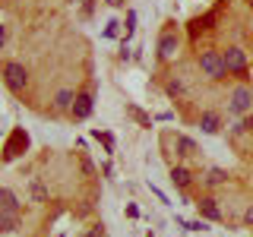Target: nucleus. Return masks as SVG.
I'll list each match as a JSON object with an SVG mask.
<instances>
[{
  "instance_id": "nucleus-1",
  "label": "nucleus",
  "mask_w": 253,
  "mask_h": 237,
  "mask_svg": "<svg viewBox=\"0 0 253 237\" xmlns=\"http://www.w3.org/2000/svg\"><path fill=\"white\" fill-rule=\"evenodd\" d=\"M200 67H203V73L209 76V79H221V76L228 73V70H225V60H221L218 51H203L200 54Z\"/></svg>"
},
{
  "instance_id": "nucleus-2",
  "label": "nucleus",
  "mask_w": 253,
  "mask_h": 237,
  "mask_svg": "<svg viewBox=\"0 0 253 237\" xmlns=\"http://www.w3.org/2000/svg\"><path fill=\"white\" fill-rule=\"evenodd\" d=\"M3 79H6V85H10L13 92H22V89H26V82H29V70L22 67V63L10 60L3 67Z\"/></svg>"
},
{
  "instance_id": "nucleus-3",
  "label": "nucleus",
  "mask_w": 253,
  "mask_h": 237,
  "mask_svg": "<svg viewBox=\"0 0 253 237\" xmlns=\"http://www.w3.org/2000/svg\"><path fill=\"white\" fill-rule=\"evenodd\" d=\"M221 60H225L228 73H244V70H247V54H244L241 47H228V51L221 54Z\"/></svg>"
},
{
  "instance_id": "nucleus-4",
  "label": "nucleus",
  "mask_w": 253,
  "mask_h": 237,
  "mask_svg": "<svg viewBox=\"0 0 253 237\" xmlns=\"http://www.w3.org/2000/svg\"><path fill=\"white\" fill-rule=\"evenodd\" d=\"M250 108H253V92L247 85H237L231 92V111L234 114H244V111H250Z\"/></svg>"
},
{
  "instance_id": "nucleus-5",
  "label": "nucleus",
  "mask_w": 253,
  "mask_h": 237,
  "mask_svg": "<svg viewBox=\"0 0 253 237\" xmlns=\"http://www.w3.org/2000/svg\"><path fill=\"white\" fill-rule=\"evenodd\" d=\"M92 108H95V98H92L89 92H79L76 98H73V108H70V114L83 120V117H89V114H92Z\"/></svg>"
},
{
  "instance_id": "nucleus-6",
  "label": "nucleus",
  "mask_w": 253,
  "mask_h": 237,
  "mask_svg": "<svg viewBox=\"0 0 253 237\" xmlns=\"http://www.w3.org/2000/svg\"><path fill=\"white\" fill-rule=\"evenodd\" d=\"M174 54H177V35L165 32V35L158 38V57H162V60H171Z\"/></svg>"
},
{
  "instance_id": "nucleus-7",
  "label": "nucleus",
  "mask_w": 253,
  "mask_h": 237,
  "mask_svg": "<svg viewBox=\"0 0 253 237\" xmlns=\"http://www.w3.org/2000/svg\"><path fill=\"white\" fill-rule=\"evenodd\" d=\"M22 146H29V136H26L22 130H13L10 142H6V158H16V155H22V152H19Z\"/></svg>"
},
{
  "instance_id": "nucleus-8",
  "label": "nucleus",
  "mask_w": 253,
  "mask_h": 237,
  "mask_svg": "<svg viewBox=\"0 0 253 237\" xmlns=\"http://www.w3.org/2000/svg\"><path fill=\"white\" fill-rule=\"evenodd\" d=\"M196 205H200V215H203V218H209V221H221V209H218V202H215V199H200Z\"/></svg>"
},
{
  "instance_id": "nucleus-9",
  "label": "nucleus",
  "mask_w": 253,
  "mask_h": 237,
  "mask_svg": "<svg viewBox=\"0 0 253 237\" xmlns=\"http://www.w3.org/2000/svg\"><path fill=\"white\" fill-rule=\"evenodd\" d=\"M0 209H6V212H19V199H16L13 190L0 187Z\"/></svg>"
},
{
  "instance_id": "nucleus-10",
  "label": "nucleus",
  "mask_w": 253,
  "mask_h": 237,
  "mask_svg": "<svg viewBox=\"0 0 253 237\" xmlns=\"http://www.w3.org/2000/svg\"><path fill=\"white\" fill-rule=\"evenodd\" d=\"M16 228H19V212L0 209V231H16Z\"/></svg>"
},
{
  "instance_id": "nucleus-11",
  "label": "nucleus",
  "mask_w": 253,
  "mask_h": 237,
  "mask_svg": "<svg viewBox=\"0 0 253 237\" xmlns=\"http://www.w3.org/2000/svg\"><path fill=\"white\" fill-rule=\"evenodd\" d=\"M73 98H76V95L70 89H60L57 98H54V108H57V111H70V108H73Z\"/></svg>"
},
{
  "instance_id": "nucleus-12",
  "label": "nucleus",
  "mask_w": 253,
  "mask_h": 237,
  "mask_svg": "<svg viewBox=\"0 0 253 237\" xmlns=\"http://www.w3.org/2000/svg\"><path fill=\"white\" fill-rule=\"evenodd\" d=\"M29 190H32V199H35V202H44V199H47V190H44V184H42L38 177H32Z\"/></svg>"
},
{
  "instance_id": "nucleus-13",
  "label": "nucleus",
  "mask_w": 253,
  "mask_h": 237,
  "mask_svg": "<svg viewBox=\"0 0 253 237\" xmlns=\"http://www.w3.org/2000/svg\"><path fill=\"white\" fill-rule=\"evenodd\" d=\"M171 180H174V187L184 190V187H190V171L187 168H174L171 171Z\"/></svg>"
},
{
  "instance_id": "nucleus-14",
  "label": "nucleus",
  "mask_w": 253,
  "mask_h": 237,
  "mask_svg": "<svg viewBox=\"0 0 253 237\" xmlns=\"http://www.w3.org/2000/svg\"><path fill=\"white\" fill-rule=\"evenodd\" d=\"M200 126H203V133H215V130H218V117H215V114L209 111V114H203Z\"/></svg>"
},
{
  "instance_id": "nucleus-15",
  "label": "nucleus",
  "mask_w": 253,
  "mask_h": 237,
  "mask_svg": "<svg viewBox=\"0 0 253 237\" xmlns=\"http://www.w3.org/2000/svg\"><path fill=\"white\" fill-rule=\"evenodd\" d=\"M177 152L180 155H193L196 152V142L190 139V136H177Z\"/></svg>"
},
{
  "instance_id": "nucleus-16",
  "label": "nucleus",
  "mask_w": 253,
  "mask_h": 237,
  "mask_svg": "<svg viewBox=\"0 0 253 237\" xmlns=\"http://www.w3.org/2000/svg\"><path fill=\"white\" fill-rule=\"evenodd\" d=\"M225 177H228V174L221 171V168H212L209 177H206V184H209V187H218V184H225Z\"/></svg>"
},
{
  "instance_id": "nucleus-17",
  "label": "nucleus",
  "mask_w": 253,
  "mask_h": 237,
  "mask_svg": "<svg viewBox=\"0 0 253 237\" xmlns=\"http://www.w3.org/2000/svg\"><path fill=\"white\" fill-rule=\"evenodd\" d=\"M168 92H171V95L184 92V82H180V79H171V82H168Z\"/></svg>"
},
{
  "instance_id": "nucleus-18",
  "label": "nucleus",
  "mask_w": 253,
  "mask_h": 237,
  "mask_svg": "<svg viewBox=\"0 0 253 237\" xmlns=\"http://www.w3.org/2000/svg\"><path fill=\"white\" fill-rule=\"evenodd\" d=\"M133 29H136V13H133V10H130V13H126V35H130V32H133Z\"/></svg>"
},
{
  "instance_id": "nucleus-19",
  "label": "nucleus",
  "mask_w": 253,
  "mask_h": 237,
  "mask_svg": "<svg viewBox=\"0 0 253 237\" xmlns=\"http://www.w3.org/2000/svg\"><path fill=\"white\" fill-rule=\"evenodd\" d=\"M85 237H105V231H101V225H92V228H89V234H85Z\"/></svg>"
},
{
  "instance_id": "nucleus-20",
  "label": "nucleus",
  "mask_w": 253,
  "mask_h": 237,
  "mask_svg": "<svg viewBox=\"0 0 253 237\" xmlns=\"http://www.w3.org/2000/svg\"><path fill=\"white\" fill-rule=\"evenodd\" d=\"M244 221H247V225L253 228V205H247V212H244Z\"/></svg>"
},
{
  "instance_id": "nucleus-21",
  "label": "nucleus",
  "mask_w": 253,
  "mask_h": 237,
  "mask_svg": "<svg viewBox=\"0 0 253 237\" xmlns=\"http://www.w3.org/2000/svg\"><path fill=\"white\" fill-rule=\"evenodd\" d=\"M76 3H83V10H85V13H89V6H92L89 0H76Z\"/></svg>"
},
{
  "instance_id": "nucleus-22",
  "label": "nucleus",
  "mask_w": 253,
  "mask_h": 237,
  "mask_svg": "<svg viewBox=\"0 0 253 237\" xmlns=\"http://www.w3.org/2000/svg\"><path fill=\"white\" fill-rule=\"evenodd\" d=\"M3 41H6V29L0 26V44H3Z\"/></svg>"
},
{
  "instance_id": "nucleus-23",
  "label": "nucleus",
  "mask_w": 253,
  "mask_h": 237,
  "mask_svg": "<svg viewBox=\"0 0 253 237\" xmlns=\"http://www.w3.org/2000/svg\"><path fill=\"white\" fill-rule=\"evenodd\" d=\"M108 3H111V6H121V3H124V0H108Z\"/></svg>"
},
{
  "instance_id": "nucleus-24",
  "label": "nucleus",
  "mask_w": 253,
  "mask_h": 237,
  "mask_svg": "<svg viewBox=\"0 0 253 237\" xmlns=\"http://www.w3.org/2000/svg\"><path fill=\"white\" fill-rule=\"evenodd\" d=\"M247 126H250V130H253V117H250V120H247Z\"/></svg>"
}]
</instances>
